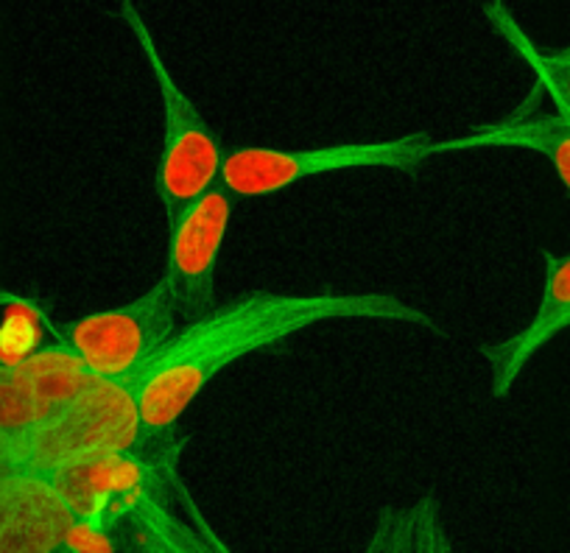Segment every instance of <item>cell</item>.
I'll use <instances>...</instances> for the list:
<instances>
[{"label": "cell", "mask_w": 570, "mask_h": 553, "mask_svg": "<svg viewBox=\"0 0 570 553\" xmlns=\"http://www.w3.org/2000/svg\"><path fill=\"white\" fill-rule=\"evenodd\" d=\"M342 319H383L434 327L414 305L392 294H311L279 297L255 294L227 308L199 316L174 333L135 383L137 417L146 440H163L185 417L207 383L244 355L283 342L305 327Z\"/></svg>", "instance_id": "6da1fadb"}, {"label": "cell", "mask_w": 570, "mask_h": 553, "mask_svg": "<svg viewBox=\"0 0 570 553\" xmlns=\"http://www.w3.org/2000/svg\"><path fill=\"white\" fill-rule=\"evenodd\" d=\"M120 18L129 26L142 59L149 65L163 98V151L155 174L157 199L166 207V216L174 218L183 207L199 199L202 194L218 185L224 166V146L218 144L216 131L199 112L188 92L179 87L168 70L160 48H157L151 29L142 20L135 0H118Z\"/></svg>", "instance_id": "7a4b0ae2"}, {"label": "cell", "mask_w": 570, "mask_h": 553, "mask_svg": "<svg viewBox=\"0 0 570 553\" xmlns=\"http://www.w3.org/2000/svg\"><path fill=\"white\" fill-rule=\"evenodd\" d=\"M431 157H436V140L431 131H411V135L377 140V144H344L299 151L244 146L224 155L218 182L235 199H266L320 174L353 171V168L411 171Z\"/></svg>", "instance_id": "3957f363"}, {"label": "cell", "mask_w": 570, "mask_h": 553, "mask_svg": "<svg viewBox=\"0 0 570 553\" xmlns=\"http://www.w3.org/2000/svg\"><path fill=\"white\" fill-rule=\"evenodd\" d=\"M179 319H183V310L163 277L151 292L137 297L135 303L98 310L62 327L46 319V327L57 336L59 344L79 355L92 377L135 386L146 366L179 330Z\"/></svg>", "instance_id": "277c9868"}, {"label": "cell", "mask_w": 570, "mask_h": 553, "mask_svg": "<svg viewBox=\"0 0 570 553\" xmlns=\"http://www.w3.org/2000/svg\"><path fill=\"white\" fill-rule=\"evenodd\" d=\"M235 196L222 182L168 218L166 277L183 316L210 314L216 303V266L233 221Z\"/></svg>", "instance_id": "5b68a950"}, {"label": "cell", "mask_w": 570, "mask_h": 553, "mask_svg": "<svg viewBox=\"0 0 570 553\" xmlns=\"http://www.w3.org/2000/svg\"><path fill=\"white\" fill-rule=\"evenodd\" d=\"M570 327V251L568 255H546V286H542L540 305L529 325L514 336L503 338L484 349V361L490 366V383L495 397H507L512 392L520 372L540 353L546 344Z\"/></svg>", "instance_id": "8992f818"}, {"label": "cell", "mask_w": 570, "mask_h": 553, "mask_svg": "<svg viewBox=\"0 0 570 553\" xmlns=\"http://www.w3.org/2000/svg\"><path fill=\"white\" fill-rule=\"evenodd\" d=\"M470 149H529L546 157L570 196V115H534L484 126L470 135L436 140V155Z\"/></svg>", "instance_id": "52a82bcc"}, {"label": "cell", "mask_w": 570, "mask_h": 553, "mask_svg": "<svg viewBox=\"0 0 570 553\" xmlns=\"http://www.w3.org/2000/svg\"><path fill=\"white\" fill-rule=\"evenodd\" d=\"M484 14L492 23V29L509 42V48L529 65L531 73L537 76V85L548 92L557 112L570 115V48H562V51H542L525 34L523 26L518 23L512 9L507 7V0H487Z\"/></svg>", "instance_id": "ba28073f"}, {"label": "cell", "mask_w": 570, "mask_h": 553, "mask_svg": "<svg viewBox=\"0 0 570 553\" xmlns=\"http://www.w3.org/2000/svg\"><path fill=\"white\" fill-rule=\"evenodd\" d=\"M51 419L23 372L0 361V442L14 453Z\"/></svg>", "instance_id": "9c48e42d"}, {"label": "cell", "mask_w": 570, "mask_h": 553, "mask_svg": "<svg viewBox=\"0 0 570 553\" xmlns=\"http://www.w3.org/2000/svg\"><path fill=\"white\" fill-rule=\"evenodd\" d=\"M29 299L18 297L14 292H7V288H0V308H20V305H26Z\"/></svg>", "instance_id": "30bf717a"}]
</instances>
